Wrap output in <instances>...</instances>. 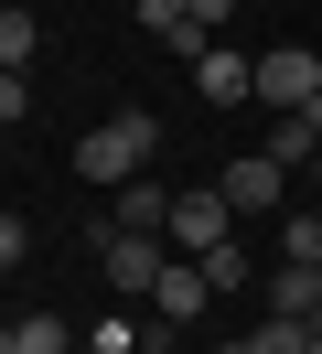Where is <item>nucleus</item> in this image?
Instances as JSON below:
<instances>
[{
  "label": "nucleus",
  "instance_id": "obj_3",
  "mask_svg": "<svg viewBox=\"0 0 322 354\" xmlns=\"http://www.w3.org/2000/svg\"><path fill=\"white\" fill-rule=\"evenodd\" d=\"M236 247V204L226 194H172V258H215Z\"/></svg>",
  "mask_w": 322,
  "mask_h": 354
},
{
  "label": "nucleus",
  "instance_id": "obj_8",
  "mask_svg": "<svg viewBox=\"0 0 322 354\" xmlns=\"http://www.w3.org/2000/svg\"><path fill=\"white\" fill-rule=\"evenodd\" d=\"M193 86H204L215 108H236V97L258 86V54H226V44H204V54H193Z\"/></svg>",
  "mask_w": 322,
  "mask_h": 354
},
{
  "label": "nucleus",
  "instance_id": "obj_6",
  "mask_svg": "<svg viewBox=\"0 0 322 354\" xmlns=\"http://www.w3.org/2000/svg\"><path fill=\"white\" fill-rule=\"evenodd\" d=\"M204 301H215V268H204V258H172V268H161V290H150V322L183 333V322H204Z\"/></svg>",
  "mask_w": 322,
  "mask_h": 354
},
{
  "label": "nucleus",
  "instance_id": "obj_7",
  "mask_svg": "<svg viewBox=\"0 0 322 354\" xmlns=\"http://www.w3.org/2000/svg\"><path fill=\"white\" fill-rule=\"evenodd\" d=\"M269 311H279V322H312V311H322V258H279L269 268Z\"/></svg>",
  "mask_w": 322,
  "mask_h": 354
},
{
  "label": "nucleus",
  "instance_id": "obj_16",
  "mask_svg": "<svg viewBox=\"0 0 322 354\" xmlns=\"http://www.w3.org/2000/svg\"><path fill=\"white\" fill-rule=\"evenodd\" d=\"M183 11H193V22H204V32H215V22H226V11H236V0H183Z\"/></svg>",
  "mask_w": 322,
  "mask_h": 354
},
{
  "label": "nucleus",
  "instance_id": "obj_4",
  "mask_svg": "<svg viewBox=\"0 0 322 354\" xmlns=\"http://www.w3.org/2000/svg\"><path fill=\"white\" fill-rule=\"evenodd\" d=\"M215 194H226L236 215H279V204H290V172H279L269 151H236L226 172H215Z\"/></svg>",
  "mask_w": 322,
  "mask_h": 354
},
{
  "label": "nucleus",
  "instance_id": "obj_9",
  "mask_svg": "<svg viewBox=\"0 0 322 354\" xmlns=\"http://www.w3.org/2000/svg\"><path fill=\"white\" fill-rule=\"evenodd\" d=\"M140 32H150V44H172V54H204V44H215L183 0H140Z\"/></svg>",
  "mask_w": 322,
  "mask_h": 354
},
{
  "label": "nucleus",
  "instance_id": "obj_11",
  "mask_svg": "<svg viewBox=\"0 0 322 354\" xmlns=\"http://www.w3.org/2000/svg\"><path fill=\"white\" fill-rule=\"evenodd\" d=\"M33 54H43V22L11 0V11H0V65H21V75H33Z\"/></svg>",
  "mask_w": 322,
  "mask_h": 354
},
{
  "label": "nucleus",
  "instance_id": "obj_10",
  "mask_svg": "<svg viewBox=\"0 0 322 354\" xmlns=\"http://www.w3.org/2000/svg\"><path fill=\"white\" fill-rule=\"evenodd\" d=\"M118 225L129 236H172V194L161 183H118Z\"/></svg>",
  "mask_w": 322,
  "mask_h": 354
},
{
  "label": "nucleus",
  "instance_id": "obj_15",
  "mask_svg": "<svg viewBox=\"0 0 322 354\" xmlns=\"http://www.w3.org/2000/svg\"><path fill=\"white\" fill-rule=\"evenodd\" d=\"M21 258H33V225H21L11 204H0V268H21Z\"/></svg>",
  "mask_w": 322,
  "mask_h": 354
},
{
  "label": "nucleus",
  "instance_id": "obj_17",
  "mask_svg": "<svg viewBox=\"0 0 322 354\" xmlns=\"http://www.w3.org/2000/svg\"><path fill=\"white\" fill-rule=\"evenodd\" d=\"M301 354H322V311H312V322H301Z\"/></svg>",
  "mask_w": 322,
  "mask_h": 354
},
{
  "label": "nucleus",
  "instance_id": "obj_14",
  "mask_svg": "<svg viewBox=\"0 0 322 354\" xmlns=\"http://www.w3.org/2000/svg\"><path fill=\"white\" fill-rule=\"evenodd\" d=\"M21 108H33V75H21V65H0V129H11Z\"/></svg>",
  "mask_w": 322,
  "mask_h": 354
},
{
  "label": "nucleus",
  "instance_id": "obj_13",
  "mask_svg": "<svg viewBox=\"0 0 322 354\" xmlns=\"http://www.w3.org/2000/svg\"><path fill=\"white\" fill-rule=\"evenodd\" d=\"M279 258H322V215H301V204H290V225H279Z\"/></svg>",
  "mask_w": 322,
  "mask_h": 354
},
{
  "label": "nucleus",
  "instance_id": "obj_12",
  "mask_svg": "<svg viewBox=\"0 0 322 354\" xmlns=\"http://www.w3.org/2000/svg\"><path fill=\"white\" fill-rule=\"evenodd\" d=\"M215 354H301V322H279V311H269L258 333H236V344H215Z\"/></svg>",
  "mask_w": 322,
  "mask_h": 354
},
{
  "label": "nucleus",
  "instance_id": "obj_5",
  "mask_svg": "<svg viewBox=\"0 0 322 354\" xmlns=\"http://www.w3.org/2000/svg\"><path fill=\"white\" fill-rule=\"evenodd\" d=\"M247 97H269V108L290 118L301 97H322V54H312V44H279V54H258V86H247Z\"/></svg>",
  "mask_w": 322,
  "mask_h": 354
},
{
  "label": "nucleus",
  "instance_id": "obj_2",
  "mask_svg": "<svg viewBox=\"0 0 322 354\" xmlns=\"http://www.w3.org/2000/svg\"><path fill=\"white\" fill-rule=\"evenodd\" d=\"M97 268H107V290H118V301H150V290H161V268H172V236H129L118 215L97 225Z\"/></svg>",
  "mask_w": 322,
  "mask_h": 354
},
{
  "label": "nucleus",
  "instance_id": "obj_1",
  "mask_svg": "<svg viewBox=\"0 0 322 354\" xmlns=\"http://www.w3.org/2000/svg\"><path fill=\"white\" fill-rule=\"evenodd\" d=\"M150 151H161V118H150V108H118V118H97V129L75 140V172L118 194V183H140V161H150Z\"/></svg>",
  "mask_w": 322,
  "mask_h": 354
}]
</instances>
